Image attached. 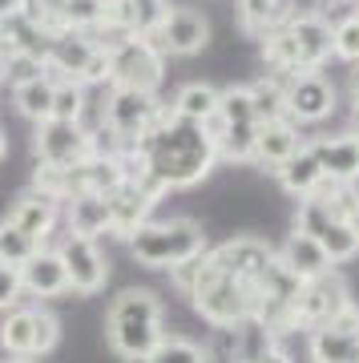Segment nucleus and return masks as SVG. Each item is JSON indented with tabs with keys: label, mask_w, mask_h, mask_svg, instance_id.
Here are the masks:
<instances>
[{
	"label": "nucleus",
	"mask_w": 359,
	"mask_h": 363,
	"mask_svg": "<svg viewBox=\"0 0 359 363\" xmlns=\"http://www.w3.org/2000/svg\"><path fill=\"white\" fill-rule=\"evenodd\" d=\"M141 363H210V359H206L202 343H194L186 335H166Z\"/></svg>",
	"instance_id": "nucleus-29"
},
{
	"label": "nucleus",
	"mask_w": 359,
	"mask_h": 363,
	"mask_svg": "<svg viewBox=\"0 0 359 363\" xmlns=\"http://www.w3.org/2000/svg\"><path fill=\"white\" fill-rule=\"evenodd\" d=\"M295 16V0H238V25L246 37H267Z\"/></svg>",
	"instance_id": "nucleus-22"
},
{
	"label": "nucleus",
	"mask_w": 359,
	"mask_h": 363,
	"mask_svg": "<svg viewBox=\"0 0 359 363\" xmlns=\"http://www.w3.org/2000/svg\"><path fill=\"white\" fill-rule=\"evenodd\" d=\"M57 255H61V262H65V274H69V291H73V295H97V291L109 283V259L101 255L97 238L65 234Z\"/></svg>",
	"instance_id": "nucleus-10"
},
{
	"label": "nucleus",
	"mask_w": 359,
	"mask_h": 363,
	"mask_svg": "<svg viewBox=\"0 0 359 363\" xmlns=\"http://www.w3.org/2000/svg\"><path fill=\"white\" fill-rule=\"evenodd\" d=\"M347 226H351L355 238H359V198H355V206H351V214H347Z\"/></svg>",
	"instance_id": "nucleus-41"
},
{
	"label": "nucleus",
	"mask_w": 359,
	"mask_h": 363,
	"mask_svg": "<svg viewBox=\"0 0 359 363\" xmlns=\"http://www.w3.org/2000/svg\"><path fill=\"white\" fill-rule=\"evenodd\" d=\"M166 113V105L158 101V93H141V89H109L101 109V130L114 138L121 150H133V145L145 138V133L158 125V117Z\"/></svg>",
	"instance_id": "nucleus-5"
},
{
	"label": "nucleus",
	"mask_w": 359,
	"mask_h": 363,
	"mask_svg": "<svg viewBox=\"0 0 359 363\" xmlns=\"http://www.w3.org/2000/svg\"><path fill=\"white\" fill-rule=\"evenodd\" d=\"M311 363H359V311H343L339 319L323 323L307 339Z\"/></svg>",
	"instance_id": "nucleus-13"
},
{
	"label": "nucleus",
	"mask_w": 359,
	"mask_h": 363,
	"mask_svg": "<svg viewBox=\"0 0 359 363\" xmlns=\"http://www.w3.org/2000/svg\"><path fill=\"white\" fill-rule=\"evenodd\" d=\"M97 52V40L89 33H77V28H61L53 33L49 40V52H45V73L53 81H81L85 65L93 61Z\"/></svg>",
	"instance_id": "nucleus-14"
},
{
	"label": "nucleus",
	"mask_w": 359,
	"mask_h": 363,
	"mask_svg": "<svg viewBox=\"0 0 359 363\" xmlns=\"http://www.w3.org/2000/svg\"><path fill=\"white\" fill-rule=\"evenodd\" d=\"M275 259L282 262V271H287V274H295L299 283H311V279H319V274L335 271L331 259L323 255V247L311 238V234H303V230L291 234V238L275 250Z\"/></svg>",
	"instance_id": "nucleus-17"
},
{
	"label": "nucleus",
	"mask_w": 359,
	"mask_h": 363,
	"mask_svg": "<svg viewBox=\"0 0 359 363\" xmlns=\"http://www.w3.org/2000/svg\"><path fill=\"white\" fill-rule=\"evenodd\" d=\"M21 13L49 37L65 28V0H21Z\"/></svg>",
	"instance_id": "nucleus-33"
},
{
	"label": "nucleus",
	"mask_w": 359,
	"mask_h": 363,
	"mask_svg": "<svg viewBox=\"0 0 359 363\" xmlns=\"http://www.w3.org/2000/svg\"><path fill=\"white\" fill-rule=\"evenodd\" d=\"M258 363H291V355H287V351H282L279 343H275V347H270V351H267V355H263Z\"/></svg>",
	"instance_id": "nucleus-38"
},
{
	"label": "nucleus",
	"mask_w": 359,
	"mask_h": 363,
	"mask_svg": "<svg viewBox=\"0 0 359 363\" xmlns=\"http://www.w3.org/2000/svg\"><path fill=\"white\" fill-rule=\"evenodd\" d=\"M21 286L25 295L33 298H57V295H69V274H65V262L57 250H45L40 247L33 259L21 267Z\"/></svg>",
	"instance_id": "nucleus-18"
},
{
	"label": "nucleus",
	"mask_w": 359,
	"mask_h": 363,
	"mask_svg": "<svg viewBox=\"0 0 359 363\" xmlns=\"http://www.w3.org/2000/svg\"><path fill=\"white\" fill-rule=\"evenodd\" d=\"M33 154L37 166H61V169H77L93 157V133L81 121H40L33 133Z\"/></svg>",
	"instance_id": "nucleus-7"
},
{
	"label": "nucleus",
	"mask_w": 359,
	"mask_h": 363,
	"mask_svg": "<svg viewBox=\"0 0 359 363\" xmlns=\"http://www.w3.org/2000/svg\"><path fill=\"white\" fill-rule=\"evenodd\" d=\"M206 250V234L194 218H150L129 234V255L141 267L170 271L186 259H198Z\"/></svg>",
	"instance_id": "nucleus-4"
},
{
	"label": "nucleus",
	"mask_w": 359,
	"mask_h": 363,
	"mask_svg": "<svg viewBox=\"0 0 359 363\" xmlns=\"http://www.w3.org/2000/svg\"><path fill=\"white\" fill-rule=\"evenodd\" d=\"M347 133H355V138H359V109H351V130H347Z\"/></svg>",
	"instance_id": "nucleus-42"
},
{
	"label": "nucleus",
	"mask_w": 359,
	"mask_h": 363,
	"mask_svg": "<svg viewBox=\"0 0 359 363\" xmlns=\"http://www.w3.org/2000/svg\"><path fill=\"white\" fill-rule=\"evenodd\" d=\"M33 323H37V355H49L61 339V323L49 307H33Z\"/></svg>",
	"instance_id": "nucleus-36"
},
{
	"label": "nucleus",
	"mask_w": 359,
	"mask_h": 363,
	"mask_svg": "<svg viewBox=\"0 0 359 363\" xmlns=\"http://www.w3.org/2000/svg\"><path fill=\"white\" fill-rule=\"evenodd\" d=\"M355 13H359V9H355Z\"/></svg>",
	"instance_id": "nucleus-47"
},
{
	"label": "nucleus",
	"mask_w": 359,
	"mask_h": 363,
	"mask_svg": "<svg viewBox=\"0 0 359 363\" xmlns=\"http://www.w3.org/2000/svg\"><path fill=\"white\" fill-rule=\"evenodd\" d=\"M0 69H4V81L9 85H25V81L45 73V61L40 57H28V52H0Z\"/></svg>",
	"instance_id": "nucleus-35"
},
{
	"label": "nucleus",
	"mask_w": 359,
	"mask_h": 363,
	"mask_svg": "<svg viewBox=\"0 0 359 363\" xmlns=\"http://www.w3.org/2000/svg\"><path fill=\"white\" fill-rule=\"evenodd\" d=\"M105 52H109V89L158 93L166 77V57L150 37H126Z\"/></svg>",
	"instance_id": "nucleus-6"
},
{
	"label": "nucleus",
	"mask_w": 359,
	"mask_h": 363,
	"mask_svg": "<svg viewBox=\"0 0 359 363\" xmlns=\"http://www.w3.org/2000/svg\"><path fill=\"white\" fill-rule=\"evenodd\" d=\"M282 85H287V77H279V73H267V77H258L255 85H246V89H250V105H255V121L258 125H263V121H279V117H287Z\"/></svg>",
	"instance_id": "nucleus-26"
},
{
	"label": "nucleus",
	"mask_w": 359,
	"mask_h": 363,
	"mask_svg": "<svg viewBox=\"0 0 359 363\" xmlns=\"http://www.w3.org/2000/svg\"><path fill=\"white\" fill-rule=\"evenodd\" d=\"M158 198H162V190H158L150 178L126 174V182L117 186L114 194H105V206H109V234H117V238L129 242V234L154 218Z\"/></svg>",
	"instance_id": "nucleus-8"
},
{
	"label": "nucleus",
	"mask_w": 359,
	"mask_h": 363,
	"mask_svg": "<svg viewBox=\"0 0 359 363\" xmlns=\"http://www.w3.org/2000/svg\"><path fill=\"white\" fill-rule=\"evenodd\" d=\"M126 174H141L162 190H190L219 166V145L206 133V125L186 121V117L166 113L158 117V125L141 138L126 157Z\"/></svg>",
	"instance_id": "nucleus-1"
},
{
	"label": "nucleus",
	"mask_w": 359,
	"mask_h": 363,
	"mask_svg": "<svg viewBox=\"0 0 359 363\" xmlns=\"http://www.w3.org/2000/svg\"><path fill=\"white\" fill-rule=\"evenodd\" d=\"M299 145H303V133H299L295 121H287V117L263 121V125H258V142H255V166H263V169L275 174Z\"/></svg>",
	"instance_id": "nucleus-19"
},
{
	"label": "nucleus",
	"mask_w": 359,
	"mask_h": 363,
	"mask_svg": "<svg viewBox=\"0 0 359 363\" xmlns=\"http://www.w3.org/2000/svg\"><path fill=\"white\" fill-rule=\"evenodd\" d=\"M174 117H186V121H198L206 125L214 109H219V89L210 85V81H186L178 93H174V101L166 105Z\"/></svg>",
	"instance_id": "nucleus-24"
},
{
	"label": "nucleus",
	"mask_w": 359,
	"mask_h": 363,
	"mask_svg": "<svg viewBox=\"0 0 359 363\" xmlns=\"http://www.w3.org/2000/svg\"><path fill=\"white\" fill-rule=\"evenodd\" d=\"M16 230H25L28 238H37L40 247H45V238L57 230V222H61V202L49 194H40V190H25V194L16 198L13 206H9V218Z\"/></svg>",
	"instance_id": "nucleus-15"
},
{
	"label": "nucleus",
	"mask_w": 359,
	"mask_h": 363,
	"mask_svg": "<svg viewBox=\"0 0 359 363\" xmlns=\"http://www.w3.org/2000/svg\"><path fill=\"white\" fill-rule=\"evenodd\" d=\"M351 105L359 109V65L351 69Z\"/></svg>",
	"instance_id": "nucleus-39"
},
{
	"label": "nucleus",
	"mask_w": 359,
	"mask_h": 363,
	"mask_svg": "<svg viewBox=\"0 0 359 363\" xmlns=\"http://www.w3.org/2000/svg\"><path fill=\"white\" fill-rule=\"evenodd\" d=\"M315 242H319L323 255L331 259V267H339V262H351V259L359 255V238H355V230H351L343 218H331V222H327V226L315 234Z\"/></svg>",
	"instance_id": "nucleus-27"
},
{
	"label": "nucleus",
	"mask_w": 359,
	"mask_h": 363,
	"mask_svg": "<svg viewBox=\"0 0 359 363\" xmlns=\"http://www.w3.org/2000/svg\"><path fill=\"white\" fill-rule=\"evenodd\" d=\"M21 13V0H0V16H13Z\"/></svg>",
	"instance_id": "nucleus-40"
},
{
	"label": "nucleus",
	"mask_w": 359,
	"mask_h": 363,
	"mask_svg": "<svg viewBox=\"0 0 359 363\" xmlns=\"http://www.w3.org/2000/svg\"><path fill=\"white\" fill-rule=\"evenodd\" d=\"M219 125H258L255 121V105H250V89L246 85H231V89H219Z\"/></svg>",
	"instance_id": "nucleus-28"
},
{
	"label": "nucleus",
	"mask_w": 359,
	"mask_h": 363,
	"mask_svg": "<svg viewBox=\"0 0 359 363\" xmlns=\"http://www.w3.org/2000/svg\"><path fill=\"white\" fill-rule=\"evenodd\" d=\"M331 57H339L347 65H359V13L331 25Z\"/></svg>",
	"instance_id": "nucleus-32"
},
{
	"label": "nucleus",
	"mask_w": 359,
	"mask_h": 363,
	"mask_svg": "<svg viewBox=\"0 0 359 363\" xmlns=\"http://www.w3.org/2000/svg\"><path fill=\"white\" fill-rule=\"evenodd\" d=\"M21 298H25V286H21V271L0 262V311H13V307H21Z\"/></svg>",
	"instance_id": "nucleus-37"
},
{
	"label": "nucleus",
	"mask_w": 359,
	"mask_h": 363,
	"mask_svg": "<svg viewBox=\"0 0 359 363\" xmlns=\"http://www.w3.org/2000/svg\"><path fill=\"white\" fill-rule=\"evenodd\" d=\"M65 226H69V234H85V238L109 234V206H105V198L89 194V190L65 198Z\"/></svg>",
	"instance_id": "nucleus-21"
},
{
	"label": "nucleus",
	"mask_w": 359,
	"mask_h": 363,
	"mask_svg": "<svg viewBox=\"0 0 359 363\" xmlns=\"http://www.w3.org/2000/svg\"><path fill=\"white\" fill-rule=\"evenodd\" d=\"M0 157H4V133H0Z\"/></svg>",
	"instance_id": "nucleus-44"
},
{
	"label": "nucleus",
	"mask_w": 359,
	"mask_h": 363,
	"mask_svg": "<svg viewBox=\"0 0 359 363\" xmlns=\"http://www.w3.org/2000/svg\"><path fill=\"white\" fill-rule=\"evenodd\" d=\"M150 40L162 49V57H194V52H202L206 40H210V21H206L198 9L170 4L166 21L158 25V33Z\"/></svg>",
	"instance_id": "nucleus-12"
},
{
	"label": "nucleus",
	"mask_w": 359,
	"mask_h": 363,
	"mask_svg": "<svg viewBox=\"0 0 359 363\" xmlns=\"http://www.w3.org/2000/svg\"><path fill=\"white\" fill-rule=\"evenodd\" d=\"M0 81H4V69H0Z\"/></svg>",
	"instance_id": "nucleus-45"
},
{
	"label": "nucleus",
	"mask_w": 359,
	"mask_h": 363,
	"mask_svg": "<svg viewBox=\"0 0 359 363\" xmlns=\"http://www.w3.org/2000/svg\"><path fill=\"white\" fill-rule=\"evenodd\" d=\"M0 52H4V45H0Z\"/></svg>",
	"instance_id": "nucleus-46"
},
{
	"label": "nucleus",
	"mask_w": 359,
	"mask_h": 363,
	"mask_svg": "<svg viewBox=\"0 0 359 363\" xmlns=\"http://www.w3.org/2000/svg\"><path fill=\"white\" fill-rule=\"evenodd\" d=\"M263 61L270 73H319L331 61V25L319 13H295L287 25L263 37Z\"/></svg>",
	"instance_id": "nucleus-3"
},
{
	"label": "nucleus",
	"mask_w": 359,
	"mask_h": 363,
	"mask_svg": "<svg viewBox=\"0 0 359 363\" xmlns=\"http://www.w3.org/2000/svg\"><path fill=\"white\" fill-rule=\"evenodd\" d=\"M0 347L4 355H25V359H37V323H33V307H13L0 319Z\"/></svg>",
	"instance_id": "nucleus-23"
},
{
	"label": "nucleus",
	"mask_w": 359,
	"mask_h": 363,
	"mask_svg": "<svg viewBox=\"0 0 359 363\" xmlns=\"http://www.w3.org/2000/svg\"><path fill=\"white\" fill-rule=\"evenodd\" d=\"M85 105H89V89L81 81H57V89H53V117L57 121H81Z\"/></svg>",
	"instance_id": "nucleus-31"
},
{
	"label": "nucleus",
	"mask_w": 359,
	"mask_h": 363,
	"mask_svg": "<svg viewBox=\"0 0 359 363\" xmlns=\"http://www.w3.org/2000/svg\"><path fill=\"white\" fill-rule=\"evenodd\" d=\"M282 101H287V121L295 125H319L323 117L335 113V85L319 73H291L282 85Z\"/></svg>",
	"instance_id": "nucleus-11"
},
{
	"label": "nucleus",
	"mask_w": 359,
	"mask_h": 363,
	"mask_svg": "<svg viewBox=\"0 0 359 363\" xmlns=\"http://www.w3.org/2000/svg\"><path fill=\"white\" fill-rule=\"evenodd\" d=\"M275 178H279V186H282L291 198H311L315 190H319V182H323V169H319V157H315V150L303 142L295 154H291L279 169H275Z\"/></svg>",
	"instance_id": "nucleus-20"
},
{
	"label": "nucleus",
	"mask_w": 359,
	"mask_h": 363,
	"mask_svg": "<svg viewBox=\"0 0 359 363\" xmlns=\"http://www.w3.org/2000/svg\"><path fill=\"white\" fill-rule=\"evenodd\" d=\"M53 89H57V81L49 73H40V77L25 81V85H13V105L21 109V117L40 125V121L53 117Z\"/></svg>",
	"instance_id": "nucleus-25"
},
{
	"label": "nucleus",
	"mask_w": 359,
	"mask_h": 363,
	"mask_svg": "<svg viewBox=\"0 0 359 363\" xmlns=\"http://www.w3.org/2000/svg\"><path fill=\"white\" fill-rule=\"evenodd\" d=\"M105 339L126 363L145 359L150 351L166 339V311L162 298L145 286H129L109 303L105 315Z\"/></svg>",
	"instance_id": "nucleus-2"
},
{
	"label": "nucleus",
	"mask_w": 359,
	"mask_h": 363,
	"mask_svg": "<svg viewBox=\"0 0 359 363\" xmlns=\"http://www.w3.org/2000/svg\"><path fill=\"white\" fill-rule=\"evenodd\" d=\"M351 307H355V303H351V295H347V283H343L335 271H327V274H319V279H311V283L299 286L295 327H303V331H315V327L339 319V315L351 311Z\"/></svg>",
	"instance_id": "nucleus-9"
},
{
	"label": "nucleus",
	"mask_w": 359,
	"mask_h": 363,
	"mask_svg": "<svg viewBox=\"0 0 359 363\" xmlns=\"http://www.w3.org/2000/svg\"><path fill=\"white\" fill-rule=\"evenodd\" d=\"M4 363H33V359H25V355H4Z\"/></svg>",
	"instance_id": "nucleus-43"
},
{
	"label": "nucleus",
	"mask_w": 359,
	"mask_h": 363,
	"mask_svg": "<svg viewBox=\"0 0 359 363\" xmlns=\"http://www.w3.org/2000/svg\"><path fill=\"white\" fill-rule=\"evenodd\" d=\"M307 145L315 150V157H319L323 178L343 182V186L359 182V138H355V133H335V138H315V142H307Z\"/></svg>",
	"instance_id": "nucleus-16"
},
{
	"label": "nucleus",
	"mask_w": 359,
	"mask_h": 363,
	"mask_svg": "<svg viewBox=\"0 0 359 363\" xmlns=\"http://www.w3.org/2000/svg\"><path fill=\"white\" fill-rule=\"evenodd\" d=\"M105 16V0H65V28L93 33Z\"/></svg>",
	"instance_id": "nucleus-34"
},
{
	"label": "nucleus",
	"mask_w": 359,
	"mask_h": 363,
	"mask_svg": "<svg viewBox=\"0 0 359 363\" xmlns=\"http://www.w3.org/2000/svg\"><path fill=\"white\" fill-rule=\"evenodd\" d=\"M37 250H40L37 238H28L25 230H16L13 222H0V262H4V267H16V271H21Z\"/></svg>",
	"instance_id": "nucleus-30"
}]
</instances>
